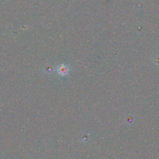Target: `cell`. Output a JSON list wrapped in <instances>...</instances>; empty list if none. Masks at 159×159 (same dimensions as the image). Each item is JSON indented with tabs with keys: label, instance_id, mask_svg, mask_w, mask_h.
I'll return each mask as SVG.
<instances>
[{
	"label": "cell",
	"instance_id": "obj_1",
	"mask_svg": "<svg viewBox=\"0 0 159 159\" xmlns=\"http://www.w3.org/2000/svg\"><path fill=\"white\" fill-rule=\"evenodd\" d=\"M58 74L62 76H65L68 74L69 72V68H68L65 65H61L58 67L57 69Z\"/></svg>",
	"mask_w": 159,
	"mask_h": 159
},
{
	"label": "cell",
	"instance_id": "obj_2",
	"mask_svg": "<svg viewBox=\"0 0 159 159\" xmlns=\"http://www.w3.org/2000/svg\"><path fill=\"white\" fill-rule=\"evenodd\" d=\"M53 67L51 65H45L44 68V71L45 72V73H46V74H52V73L53 72Z\"/></svg>",
	"mask_w": 159,
	"mask_h": 159
}]
</instances>
